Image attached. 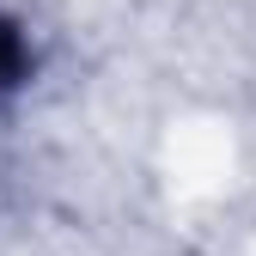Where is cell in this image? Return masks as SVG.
<instances>
[{
  "label": "cell",
  "mask_w": 256,
  "mask_h": 256,
  "mask_svg": "<svg viewBox=\"0 0 256 256\" xmlns=\"http://www.w3.org/2000/svg\"><path fill=\"white\" fill-rule=\"evenodd\" d=\"M12 61H18V49H12V37H6V30H0V74H6Z\"/></svg>",
  "instance_id": "6da1fadb"
}]
</instances>
